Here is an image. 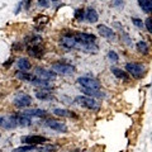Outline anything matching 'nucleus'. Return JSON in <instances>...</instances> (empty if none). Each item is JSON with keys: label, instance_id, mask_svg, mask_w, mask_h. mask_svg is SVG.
I'll list each match as a JSON object with an SVG mask.
<instances>
[{"label": "nucleus", "instance_id": "nucleus-1", "mask_svg": "<svg viewBox=\"0 0 152 152\" xmlns=\"http://www.w3.org/2000/svg\"><path fill=\"white\" fill-rule=\"evenodd\" d=\"M124 71L134 79H142L146 74V66L140 62H128L126 64Z\"/></svg>", "mask_w": 152, "mask_h": 152}, {"label": "nucleus", "instance_id": "nucleus-2", "mask_svg": "<svg viewBox=\"0 0 152 152\" xmlns=\"http://www.w3.org/2000/svg\"><path fill=\"white\" fill-rule=\"evenodd\" d=\"M75 102L77 103L79 105H81V107L89 109V110H93V112H98L99 109H100V104L96 102V99L86 96V95H79V96H76Z\"/></svg>", "mask_w": 152, "mask_h": 152}, {"label": "nucleus", "instance_id": "nucleus-3", "mask_svg": "<svg viewBox=\"0 0 152 152\" xmlns=\"http://www.w3.org/2000/svg\"><path fill=\"white\" fill-rule=\"evenodd\" d=\"M33 98L29 94L27 93H18L15 95V98L13 99V105L18 108V109H23V108H28L32 104Z\"/></svg>", "mask_w": 152, "mask_h": 152}, {"label": "nucleus", "instance_id": "nucleus-4", "mask_svg": "<svg viewBox=\"0 0 152 152\" xmlns=\"http://www.w3.org/2000/svg\"><path fill=\"white\" fill-rule=\"evenodd\" d=\"M52 71L56 74H61V75H70V74H74L76 71V67L74 65H70V64H66V62H55L52 64Z\"/></svg>", "mask_w": 152, "mask_h": 152}, {"label": "nucleus", "instance_id": "nucleus-5", "mask_svg": "<svg viewBox=\"0 0 152 152\" xmlns=\"http://www.w3.org/2000/svg\"><path fill=\"white\" fill-rule=\"evenodd\" d=\"M20 141L26 145H33V146H41L43 143L50 142V140L45 136H39V134H28V136H23Z\"/></svg>", "mask_w": 152, "mask_h": 152}, {"label": "nucleus", "instance_id": "nucleus-6", "mask_svg": "<svg viewBox=\"0 0 152 152\" xmlns=\"http://www.w3.org/2000/svg\"><path fill=\"white\" fill-rule=\"evenodd\" d=\"M77 84L81 88H86V89H100L102 88V84L99 80L94 77H89V76H80L77 79Z\"/></svg>", "mask_w": 152, "mask_h": 152}, {"label": "nucleus", "instance_id": "nucleus-7", "mask_svg": "<svg viewBox=\"0 0 152 152\" xmlns=\"http://www.w3.org/2000/svg\"><path fill=\"white\" fill-rule=\"evenodd\" d=\"M18 127L15 115H0V128L3 129H14Z\"/></svg>", "mask_w": 152, "mask_h": 152}, {"label": "nucleus", "instance_id": "nucleus-8", "mask_svg": "<svg viewBox=\"0 0 152 152\" xmlns=\"http://www.w3.org/2000/svg\"><path fill=\"white\" fill-rule=\"evenodd\" d=\"M46 127L51 128V129H53L56 132H60V133H66L67 132V126H66V123L62 122V121H57V119H47L45 122Z\"/></svg>", "mask_w": 152, "mask_h": 152}, {"label": "nucleus", "instance_id": "nucleus-9", "mask_svg": "<svg viewBox=\"0 0 152 152\" xmlns=\"http://www.w3.org/2000/svg\"><path fill=\"white\" fill-rule=\"evenodd\" d=\"M98 32H99V34H100L102 37L107 38V39H109L110 42L115 39V37H117L114 29L109 28V27L105 26V24H99V26H98Z\"/></svg>", "mask_w": 152, "mask_h": 152}, {"label": "nucleus", "instance_id": "nucleus-10", "mask_svg": "<svg viewBox=\"0 0 152 152\" xmlns=\"http://www.w3.org/2000/svg\"><path fill=\"white\" fill-rule=\"evenodd\" d=\"M34 74H36V76L37 77H39V79H43V80H53L55 77H56V72H53V71H48V70H46V69H43V67H36V70H34Z\"/></svg>", "mask_w": 152, "mask_h": 152}, {"label": "nucleus", "instance_id": "nucleus-11", "mask_svg": "<svg viewBox=\"0 0 152 152\" xmlns=\"http://www.w3.org/2000/svg\"><path fill=\"white\" fill-rule=\"evenodd\" d=\"M27 52L31 57H34V58H41L42 56L45 55V48L41 47L39 45H29L27 47Z\"/></svg>", "mask_w": 152, "mask_h": 152}, {"label": "nucleus", "instance_id": "nucleus-12", "mask_svg": "<svg viewBox=\"0 0 152 152\" xmlns=\"http://www.w3.org/2000/svg\"><path fill=\"white\" fill-rule=\"evenodd\" d=\"M15 119H17V123H18V127H28L32 124V117L27 115L26 113H15Z\"/></svg>", "mask_w": 152, "mask_h": 152}, {"label": "nucleus", "instance_id": "nucleus-13", "mask_svg": "<svg viewBox=\"0 0 152 152\" xmlns=\"http://www.w3.org/2000/svg\"><path fill=\"white\" fill-rule=\"evenodd\" d=\"M81 91L84 95H86V96H90V98H98V99H102L105 96V94H104L100 89H86V88H81Z\"/></svg>", "mask_w": 152, "mask_h": 152}, {"label": "nucleus", "instance_id": "nucleus-14", "mask_svg": "<svg viewBox=\"0 0 152 152\" xmlns=\"http://www.w3.org/2000/svg\"><path fill=\"white\" fill-rule=\"evenodd\" d=\"M29 83H31L32 85H34V86L41 88V89H51V88H52V85L50 84L48 80L39 79V77H37V76H33Z\"/></svg>", "mask_w": 152, "mask_h": 152}, {"label": "nucleus", "instance_id": "nucleus-15", "mask_svg": "<svg viewBox=\"0 0 152 152\" xmlns=\"http://www.w3.org/2000/svg\"><path fill=\"white\" fill-rule=\"evenodd\" d=\"M110 71H112V74L115 76L117 79H119V80H122V81H124V83L129 81V75H128L124 70L118 69V67H112Z\"/></svg>", "mask_w": 152, "mask_h": 152}, {"label": "nucleus", "instance_id": "nucleus-16", "mask_svg": "<svg viewBox=\"0 0 152 152\" xmlns=\"http://www.w3.org/2000/svg\"><path fill=\"white\" fill-rule=\"evenodd\" d=\"M85 19H86L89 23H96L99 20L98 12L95 10L94 8H88L86 10H85Z\"/></svg>", "mask_w": 152, "mask_h": 152}, {"label": "nucleus", "instance_id": "nucleus-17", "mask_svg": "<svg viewBox=\"0 0 152 152\" xmlns=\"http://www.w3.org/2000/svg\"><path fill=\"white\" fill-rule=\"evenodd\" d=\"M36 98L41 102H48V100H53L55 99V96L50 91H46V90H43V89L36 91Z\"/></svg>", "mask_w": 152, "mask_h": 152}, {"label": "nucleus", "instance_id": "nucleus-18", "mask_svg": "<svg viewBox=\"0 0 152 152\" xmlns=\"http://www.w3.org/2000/svg\"><path fill=\"white\" fill-rule=\"evenodd\" d=\"M55 115H58V117H62V118H77V115L74 113L69 110V109H61V108H56L53 110Z\"/></svg>", "mask_w": 152, "mask_h": 152}, {"label": "nucleus", "instance_id": "nucleus-19", "mask_svg": "<svg viewBox=\"0 0 152 152\" xmlns=\"http://www.w3.org/2000/svg\"><path fill=\"white\" fill-rule=\"evenodd\" d=\"M23 113H26L27 115L29 117H37V118H45L47 117V113L46 110H43V109H27V110H24Z\"/></svg>", "mask_w": 152, "mask_h": 152}, {"label": "nucleus", "instance_id": "nucleus-20", "mask_svg": "<svg viewBox=\"0 0 152 152\" xmlns=\"http://www.w3.org/2000/svg\"><path fill=\"white\" fill-rule=\"evenodd\" d=\"M17 66L20 71H28V70H31L32 64H31L29 60L26 58V57H20V58L17 61Z\"/></svg>", "mask_w": 152, "mask_h": 152}, {"label": "nucleus", "instance_id": "nucleus-21", "mask_svg": "<svg viewBox=\"0 0 152 152\" xmlns=\"http://www.w3.org/2000/svg\"><path fill=\"white\" fill-rule=\"evenodd\" d=\"M136 48L141 55H143V56L150 53V47H148V45H147L146 41H140L136 45Z\"/></svg>", "mask_w": 152, "mask_h": 152}, {"label": "nucleus", "instance_id": "nucleus-22", "mask_svg": "<svg viewBox=\"0 0 152 152\" xmlns=\"http://www.w3.org/2000/svg\"><path fill=\"white\" fill-rule=\"evenodd\" d=\"M137 1H138L140 8L145 13L148 14L152 12V0H137Z\"/></svg>", "mask_w": 152, "mask_h": 152}, {"label": "nucleus", "instance_id": "nucleus-23", "mask_svg": "<svg viewBox=\"0 0 152 152\" xmlns=\"http://www.w3.org/2000/svg\"><path fill=\"white\" fill-rule=\"evenodd\" d=\"M15 77L19 79L20 81H31L33 75L29 74L28 71H17L15 72Z\"/></svg>", "mask_w": 152, "mask_h": 152}, {"label": "nucleus", "instance_id": "nucleus-24", "mask_svg": "<svg viewBox=\"0 0 152 152\" xmlns=\"http://www.w3.org/2000/svg\"><path fill=\"white\" fill-rule=\"evenodd\" d=\"M38 146H33V145H27V146H20L18 148H14L13 152H31L33 150H37Z\"/></svg>", "mask_w": 152, "mask_h": 152}, {"label": "nucleus", "instance_id": "nucleus-25", "mask_svg": "<svg viewBox=\"0 0 152 152\" xmlns=\"http://www.w3.org/2000/svg\"><path fill=\"white\" fill-rule=\"evenodd\" d=\"M74 18L76 19L77 22H83L85 19V10L83 8H79L75 10V14H74Z\"/></svg>", "mask_w": 152, "mask_h": 152}, {"label": "nucleus", "instance_id": "nucleus-26", "mask_svg": "<svg viewBox=\"0 0 152 152\" xmlns=\"http://www.w3.org/2000/svg\"><path fill=\"white\" fill-rule=\"evenodd\" d=\"M26 39H31V41H27V43H28V45H38V43H39V42L42 41V37H41V36L33 34V36L27 37Z\"/></svg>", "mask_w": 152, "mask_h": 152}, {"label": "nucleus", "instance_id": "nucleus-27", "mask_svg": "<svg viewBox=\"0 0 152 152\" xmlns=\"http://www.w3.org/2000/svg\"><path fill=\"white\" fill-rule=\"evenodd\" d=\"M107 57H108V60H109V61H112V62H118V61H119V56H118L117 52H115V51H113V50H110V51L108 52Z\"/></svg>", "mask_w": 152, "mask_h": 152}, {"label": "nucleus", "instance_id": "nucleus-28", "mask_svg": "<svg viewBox=\"0 0 152 152\" xmlns=\"http://www.w3.org/2000/svg\"><path fill=\"white\" fill-rule=\"evenodd\" d=\"M145 27H146V29H147V32L148 33H152V19L148 17L145 20V24H143Z\"/></svg>", "mask_w": 152, "mask_h": 152}, {"label": "nucleus", "instance_id": "nucleus-29", "mask_svg": "<svg viewBox=\"0 0 152 152\" xmlns=\"http://www.w3.org/2000/svg\"><path fill=\"white\" fill-rule=\"evenodd\" d=\"M132 23L134 24L137 28H143V22H142V19L140 18H132Z\"/></svg>", "mask_w": 152, "mask_h": 152}, {"label": "nucleus", "instance_id": "nucleus-30", "mask_svg": "<svg viewBox=\"0 0 152 152\" xmlns=\"http://www.w3.org/2000/svg\"><path fill=\"white\" fill-rule=\"evenodd\" d=\"M123 5H124L123 0H114L112 4V7H114V8H123Z\"/></svg>", "mask_w": 152, "mask_h": 152}, {"label": "nucleus", "instance_id": "nucleus-31", "mask_svg": "<svg viewBox=\"0 0 152 152\" xmlns=\"http://www.w3.org/2000/svg\"><path fill=\"white\" fill-rule=\"evenodd\" d=\"M122 41H124V42H126V43H127L128 46H132L131 38H129V36H128L127 33H123V34H122Z\"/></svg>", "mask_w": 152, "mask_h": 152}, {"label": "nucleus", "instance_id": "nucleus-32", "mask_svg": "<svg viewBox=\"0 0 152 152\" xmlns=\"http://www.w3.org/2000/svg\"><path fill=\"white\" fill-rule=\"evenodd\" d=\"M38 4L43 8H47L50 5V0H38Z\"/></svg>", "mask_w": 152, "mask_h": 152}, {"label": "nucleus", "instance_id": "nucleus-33", "mask_svg": "<svg viewBox=\"0 0 152 152\" xmlns=\"http://www.w3.org/2000/svg\"><path fill=\"white\" fill-rule=\"evenodd\" d=\"M22 48H23L22 43H14L13 45V50L14 51H22Z\"/></svg>", "mask_w": 152, "mask_h": 152}, {"label": "nucleus", "instance_id": "nucleus-34", "mask_svg": "<svg viewBox=\"0 0 152 152\" xmlns=\"http://www.w3.org/2000/svg\"><path fill=\"white\" fill-rule=\"evenodd\" d=\"M13 61H14L13 58H9V60L7 61V62L4 64V67H9V66H12V65H13Z\"/></svg>", "mask_w": 152, "mask_h": 152}, {"label": "nucleus", "instance_id": "nucleus-35", "mask_svg": "<svg viewBox=\"0 0 152 152\" xmlns=\"http://www.w3.org/2000/svg\"><path fill=\"white\" fill-rule=\"evenodd\" d=\"M22 8V3H19L18 4V7H17V10H15V14H18L19 13V9H20Z\"/></svg>", "mask_w": 152, "mask_h": 152}, {"label": "nucleus", "instance_id": "nucleus-36", "mask_svg": "<svg viewBox=\"0 0 152 152\" xmlns=\"http://www.w3.org/2000/svg\"><path fill=\"white\" fill-rule=\"evenodd\" d=\"M69 152H81V151H79V150H75V151H69Z\"/></svg>", "mask_w": 152, "mask_h": 152}, {"label": "nucleus", "instance_id": "nucleus-37", "mask_svg": "<svg viewBox=\"0 0 152 152\" xmlns=\"http://www.w3.org/2000/svg\"><path fill=\"white\" fill-rule=\"evenodd\" d=\"M51 1H53V3H57V1H58V0H51Z\"/></svg>", "mask_w": 152, "mask_h": 152}]
</instances>
